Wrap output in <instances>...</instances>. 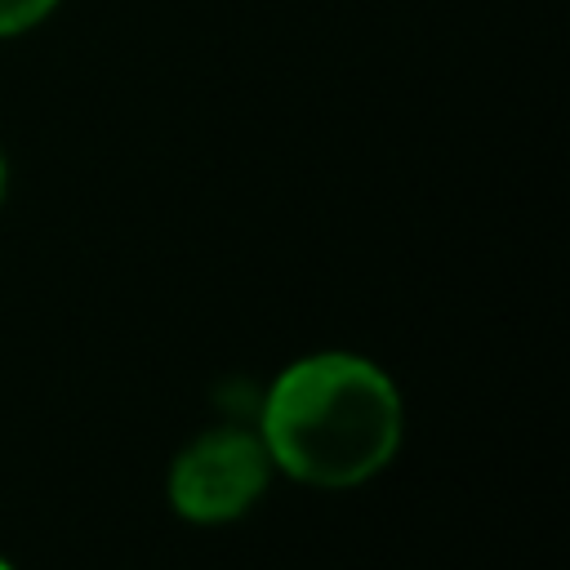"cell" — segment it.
<instances>
[{"mask_svg":"<svg viewBox=\"0 0 570 570\" xmlns=\"http://www.w3.org/2000/svg\"><path fill=\"white\" fill-rule=\"evenodd\" d=\"M4 183H9V165H4V151H0V200H4Z\"/></svg>","mask_w":570,"mask_h":570,"instance_id":"cell-4","label":"cell"},{"mask_svg":"<svg viewBox=\"0 0 570 570\" xmlns=\"http://www.w3.org/2000/svg\"><path fill=\"white\" fill-rule=\"evenodd\" d=\"M401 428L405 410L396 383L352 352L294 361L276 374L258 414L272 468L321 490H347L379 476L401 445Z\"/></svg>","mask_w":570,"mask_h":570,"instance_id":"cell-1","label":"cell"},{"mask_svg":"<svg viewBox=\"0 0 570 570\" xmlns=\"http://www.w3.org/2000/svg\"><path fill=\"white\" fill-rule=\"evenodd\" d=\"M272 476L263 436L240 428H209L169 468V508L187 521L218 525L258 503Z\"/></svg>","mask_w":570,"mask_h":570,"instance_id":"cell-2","label":"cell"},{"mask_svg":"<svg viewBox=\"0 0 570 570\" xmlns=\"http://www.w3.org/2000/svg\"><path fill=\"white\" fill-rule=\"evenodd\" d=\"M62 0H0V40H18L53 18Z\"/></svg>","mask_w":570,"mask_h":570,"instance_id":"cell-3","label":"cell"},{"mask_svg":"<svg viewBox=\"0 0 570 570\" xmlns=\"http://www.w3.org/2000/svg\"><path fill=\"white\" fill-rule=\"evenodd\" d=\"M0 570H13V566H9V561H4V557H0Z\"/></svg>","mask_w":570,"mask_h":570,"instance_id":"cell-5","label":"cell"}]
</instances>
